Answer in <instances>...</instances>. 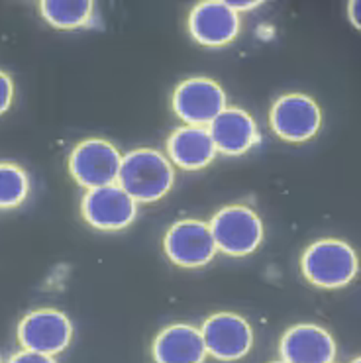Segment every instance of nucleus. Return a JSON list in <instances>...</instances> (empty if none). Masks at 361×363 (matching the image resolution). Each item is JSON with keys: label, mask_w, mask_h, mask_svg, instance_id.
<instances>
[{"label": "nucleus", "mask_w": 361, "mask_h": 363, "mask_svg": "<svg viewBox=\"0 0 361 363\" xmlns=\"http://www.w3.org/2000/svg\"><path fill=\"white\" fill-rule=\"evenodd\" d=\"M175 171L169 157L157 150L142 147L122 157L116 185L122 186L135 203H155L171 191Z\"/></svg>", "instance_id": "f257e3e1"}, {"label": "nucleus", "mask_w": 361, "mask_h": 363, "mask_svg": "<svg viewBox=\"0 0 361 363\" xmlns=\"http://www.w3.org/2000/svg\"><path fill=\"white\" fill-rule=\"evenodd\" d=\"M357 254L344 240H318L303 255L304 277L322 289L350 285L357 275Z\"/></svg>", "instance_id": "f03ea898"}, {"label": "nucleus", "mask_w": 361, "mask_h": 363, "mask_svg": "<svg viewBox=\"0 0 361 363\" xmlns=\"http://www.w3.org/2000/svg\"><path fill=\"white\" fill-rule=\"evenodd\" d=\"M209 226L216 250L234 257L253 254L263 240V222L244 204L220 208Z\"/></svg>", "instance_id": "7ed1b4c3"}, {"label": "nucleus", "mask_w": 361, "mask_h": 363, "mask_svg": "<svg viewBox=\"0 0 361 363\" xmlns=\"http://www.w3.org/2000/svg\"><path fill=\"white\" fill-rule=\"evenodd\" d=\"M122 153L106 140H87L77 145L69 157V169L77 183L87 191L114 185L118 181Z\"/></svg>", "instance_id": "20e7f679"}, {"label": "nucleus", "mask_w": 361, "mask_h": 363, "mask_svg": "<svg viewBox=\"0 0 361 363\" xmlns=\"http://www.w3.org/2000/svg\"><path fill=\"white\" fill-rule=\"evenodd\" d=\"M226 108L224 89L209 77L187 79L173 94V110L187 126H210V122Z\"/></svg>", "instance_id": "39448f33"}, {"label": "nucleus", "mask_w": 361, "mask_h": 363, "mask_svg": "<svg viewBox=\"0 0 361 363\" xmlns=\"http://www.w3.org/2000/svg\"><path fill=\"white\" fill-rule=\"evenodd\" d=\"M216 252L210 226L202 220H179L165 234V254L179 267H204Z\"/></svg>", "instance_id": "423d86ee"}, {"label": "nucleus", "mask_w": 361, "mask_h": 363, "mask_svg": "<svg viewBox=\"0 0 361 363\" xmlns=\"http://www.w3.org/2000/svg\"><path fill=\"white\" fill-rule=\"evenodd\" d=\"M269 122L279 138L301 144L318 134L322 126V110L318 102L306 94H285L273 104Z\"/></svg>", "instance_id": "0eeeda50"}, {"label": "nucleus", "mask_w": 361, "mask_h": 363, "mask_svg": "<svg viewBox=\"0 0 361 363\" xmlns=\"http://www.w3.org/2000/svg\"><path fill=\"white\" fill-rule=\"evenodd\" d=\"M73 324L59 311H34L18 324V342L28 352L57 355L71 344Z\"/></svg>", "instance_id": "6e6552de"}, {"label": "nucleus", "mask_w": 361, "mask_h": 363, "mask_svg": "<svg viewBox=\"0 0 361 363\" xmlns=\"http://www.w3.org/2000/svg\"><path fill=\"white\" fill-rule=\"evenodd\" d=\"M206 354L220 362H238L250 354L253 346V330L244 316L218 313L210 316L201 328Z\"/></svg>", "instance_id": "1a4fd4ad"}, {"label": "nucleus", "mask_w": 361, "mask_h": 363, "mask_svg": "<svg viewBox=\"0 0 361 363\" xmlns=\"http://www.w3.org/2000/svg\"><path fill=\"white\" fill-rule=\"evenodd\" d=\"M81 208L91 226L110 232L126 228L138 216V203L116 183L87 191Z\"/></svg>", "instance_id": "9d476101"}, {"label": "nucleus", "mask_w": 361, "mask_h": 363, "mask_svg": "<svg viewBox=\"0 0 361 363\" xmlns=\"http://www.w3.org/2000/svg\"><path fill=\"white\" fill-rule=\"evenodd\" d=\"M240 14L222 0L201 2L189 16V30L194 40L206 48H222L240 34Z\"/></svg>", "instance_id": "9b49d317"}, {"label": "nucleus", "mask_w": 361, "mask_h": 363, "mask_svg": "<svg viewBox=\"0 0 361 363\" xmlns=\"http://www.w3.org/2000/svg\"><path fill=\"white\" fill-rule=\"evenodd\" d=\"M216 152L224 155H242L260 142V130L250 112L242 108H226L209 126Z\"/></svg>", "instance_id": "f8f14e48"}, {"label": "nucleus", "mask_w": 361, "mask_h": 363, "mask_svg": "<svg viewBox=\"0 0 361 363\" xmlns=\"http://www.w3.org/2000/svg\"><path fill=\"white\" fill-rule=\"evenodd\" d=\"M281 357L285 363H334L336 342L324 328L301 324L281 340Z\"/></svg>", "instance_id": "ddd939ff"}, {"label": "nucleus", "mask_w": 361, "mask_h": 363, "mask_svg": "<svg viewBox=\"0 0 361 363\" xmlns=\"http://www.w3.org/2000/svg\"><path fill=\"white\" fill-rule=\"evenodd\" d=\"M206 355L201 330L191 324L169 326L153 342V357L157 363H202Z\"/></svg>", "instance_id": "4468645a"}, {"label": "nucleus", "mask_w": 361, "mask_h": 363, "mask_svg": "<svg viewBox=\"0 0 361 363\" xmlns=\"http://www.w3.org/2000/svg\"><path fill=\"white\" fill-rule=\"evenodd\" d=\"M169 160L187 171L206 167L216 157V147L210 138L209 128L183 126L177 128L167 142Z\"/></svg>", "instance_id": "2eb2a0df"}, {"label": "nucleus", "mask_w": 361, "mask_h": 363, "mask_svg": "<svg viewBox=\"0 0 361 363\" xmlns=\"http://www.w3.org/2000/svg\"><path fill=\"white\" fill-rule=\"evenodd\" d=\"M93 2L89 0H45L40 4L42 16L61 30L84 26L93 16Z\"/></svg>", "instance_id": "dca6fc26"}, {"label": "nucleus", "mask_w": 361, "mask_h": 363, "mask_svg": "<svg viewBox=\"0 0 361 363\" xmlns=\"http://www.w3.org/2000/svg\"><path fill=\"white\" fill-rule=\"evenodd\" d=\"M30 193V179L20 165L0 161V208L9 211L24 203Z\"/></svg>", "instance_id": "f3484780"}, {"label": "nucleus", "mask_w": 361, "mask_h": 363, "mask_svg": "<svg viewBox=\"0 0 361 363\" xmlns=\"http://www.w3.org/2000/svg\"><path fill=\"white\" fill-rule=\"evenodd\" d=\"M12 101H14V83L9 73L0 71V116L9 112Z\"/></svg>", "instance_id": "a211bd4d"}, {"label": "nucleus", "mask_w": 361, "mask_h": 363, "mask_svg": "<svg viewBox=\"0 0 361 363\" xmlns=\"http://www.w3.org/2000/svg\"><path fill=\"white\" fill-rule=\"evenodd\" d=\"M9 363H57L55 357L43 354H35V352H28V350H22L10 357Z\"/></svg>", "instance_id": "6ab92c4d"}, {"label": "nucleus", "mask_w": 361, "mask_h": 363, "mask_svg": "<svg viewBox=\"0 0 361 363\" xmlns=\"http://www.w3.org/2000/svg\"><path fill=\"white\" fill-rule=\"evenodd\" d=\"M228 6L232 10H235L238 14L242 12V10H250V9H255L260 2H255V0H250V2H244V0H230V2H226Z\"/></svg>", "instance_id": "aec40b11"}, {"label": "nucleus", "mask_w": 361, "mask_h": 363, "mask_svg": "<svg viewBox=\"0 0 361 363\" xmlns=\"http://www.w3.org/2000/svg\"><path fill=\"white\" fill-rule=\"evenodd\" d=\"M360 10L361 2H352V4H350V18H352V22L355 24V28H360Z\"/></svg>", "instance_id": "412c9836"}, {"label": "nucleus", "mask_w": 361, "mask_h": 363, "mask_svg": "<svg viewBox=\"0 0 361 363\" xmlns=\"http://www.w3.org/2000/svg\"><path fill=\"white\" fill-rule=\"evenodd\" d=\"M273 363H285V362H283V359H281V362H273Z\"/></svg>", "instance_id": "4be33fe9"}, {"label": "nucleus", "mask_w": 361, "mask_h": 363, "mask_svg": "<svg viewBox=\"0 0 361 363\" xmlns=\"http://www.w3.org/2000/svg\"><path fill=\"white\" fill-rule=\"evenodd\" d=\"M352 363H360V359H355V362H352Z\"/></svg>", "instance_id": "5701e85b"}, {"label": "nucleus", "mask_w": 361, "mask_h": 363, "mask_svg": "<svg viewBox=\"0 0 361 363\" xmlns=\"http://www.w3.org/2000/svg\"><path fill=\"white\" fill-rule=\"evenodd\" d=\"M0 363H2V359H0Z\"/></svg>", "instance_id": "b1692460"}]
</instances>
